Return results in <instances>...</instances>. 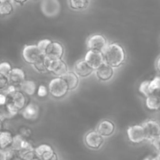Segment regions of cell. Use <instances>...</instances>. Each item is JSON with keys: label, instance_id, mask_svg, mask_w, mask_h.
I'll return each instance as SVG.
<instances>
[{"label": "cell", "instance_id": "6da1fadb", "mask_svg": "<svg viewBox=\"0 0 160 160\" xmlns=\"http://www.w3.org/2000/svg\"><path fill=\"white\" fill-rule=\"evenodd\" d=\"M102 53L105 62L112 67H120L126 59L124 49L120 44L116 42L107 45Z\"/></svg>", "mask_w": 160, "mask_h": 160}, {"label": "cell", "instance_id": "7a4b0ae2", "mask_svg": "<svg viewBox=\"0 0 160 160\" xmlns=\"http://www.w3.org/2000/svg\"><path fill=\"white\" fill-rule=\"evenodd\" d=\"M45 68L46 71L50 72L56 77H62L68 72L67 65L62 59H52L45 56Z\"/></svg>", "mask_w": 160, "mask_h": 160}, {"label": "cell", "instance_id": "3957f363", "mask_svg": "<svg viewBox=\"0 0 160 160\" xmlns=\"http://www.w3.org/2000/svg\"><path fill=\"white\" fill-rule=\"evenodd\" d=\"M48 89L52 96L56 98H62L69 91L64 80L59 77H56L50 81Z\"/></svg>", "mask_w": 160, "mask_h": 160}, {"label": "cell", "instance_id": "277c9868", "mask_svg": "<svg viewBox=\"0 0 160 160\" xmlns=\"http://www.w3.org/2000/svg\"><path fill=\"white\" fill-rule=\"evenodd\" d=\"M41 10L48 17H56L61 11V5L59 0H43L41 2Z\"/></svg>", "mask_w": 160, "mask_h": 160}, {"label": "cell", "instance_id": "5b68a950", "mask_svg": "<svg viewBox=\"0 0 160 160\" xmlns=\"http://www.w3.org/2000/svg\"><path fill=\"white\" fill-rule=\"evenodd\" d=\"M127 134L129 140L133 143L138 144L146 140L145 131L142 124H136L129 127L127 131Z\"/></svg>", "mask_w": 160, "mask_h": 160}, {"label": "cell", "instance_id": "8992f818", "mask_svg": "<svg viewBox=\"0 0 160 160\" xmlns=\"http://www.w3.org/2000/svg\"><path fill=\"white\" fill-rule=\"evenodd\" d=\"M107 45L108 42L106 38L102 34H92L87 41V46L90 50L103 52Z\"/></svg>", "mask_w": 160, "mask_h": 160}, {"label": "cell", "instance_id": "52a82bcc", "mask_svg": "<svg viewBox=\"0 0 160 160\" xmlns=\"http://www.w3.org/2000/svg\"><path fill=\"white\" fill-rule=\"evenodd\" d=\"M84 61L93 69L94 70H96L98 67L102 63H104V57H103L102 52L95 51V50H90L87 52L84 57Z\"/></svg>", "mask_w": 160, "mask_h": 160}, {"label": "cell", "instance_id": "ba28073f", "mask_svg": "<svg viewBox=\"0 0 160 160\" xmlns=\"http://www.w3.org/2000/svg\"><path fill=\"white\" fill-rule=\"evenodd\" d=\"M42 55L36 45H25L22 52L23 59L27 63L29 64L34 63Z\"/></svg>", "mask_w": 160, "mask_h": 160}, {"label": "cell", "instance_id": "9c48e42d", "mask_svg": "<svg viewBox=\"0 0 160 160\" xmlns=\"http://www.w3.org/2000/svg\"><path fill=\"white\" fill-rule=\"evenodd\" d=\"M145 131L146 140L151 142L153 139L160 137V126L156 120H147L142 124Z\"/></svg>", "mask_w": 160, "mask_h": 160}, {"label": "cell", "instance_id": "30bf717a", "mask_svg": "<svg viewBox=\"0 0 160 160\" xmlns=\"http://www.w3.org/2000/svg\"><path fill=\"white\" fill-rule=\"evenodd\" d=\"M22 112L23 119L28 121H34L40 115V108L36 103L31 102L24 106Z\"/></svg>", "mask_w": 160, "mask_h": 160}, {"label": "cell", "instance_id": "8fae6325", "mask_svg": "<svg viewBox=\"0 0 160 160\" xmlns=\"http://www.w3.org/2000/svg\"><path fill=\"white\" fill-rule=\"evenodd\" d=\"M8 98L7 102L10 104L16 110H22L27 105V98L25 94H23L21 91H17L14 95Z\"/></svg>", "mask_w": 160, "mask_h": 160}, {"label": "cell", "instance_id": "7c38bea8", "mask_svg": "<svg viewBox=\"0 0 160 160\" xmlns=\"http://www.w3.org/2000/svg\"><path fill=\"white\" fill-rule=\"evenodd\" d=\"M104 142L103 137L97 131H92L85 136V143L91 148H99Z\"/></svg>", "mask_w": 160, "mask_h": 160}, {"label": "cell", "instance_id": "4fadbf2b", "mask_svg": "<svg viewBox=\"0 0 160 160\" xmlns=\"http://www.w3.org/2000/svg\"><path fill=\"white\" fill-rule=\"evenodd\" d=\"M36 157H38L41 160H48L51 159L56 153H55L53 148L49 145L43 144L39 146L34 148Z\"/></svg>", "mask_w": 160, "mask_h": 160}, {"label": "cell", "instance_id": "5bb4252c", "mask_svg": "<svg viewBox=\"0 0 160 160\" xmlns=\"http://www.w3.org/2000/svg\"><path fill=\"white\" fill-rule=\"evenodd\" d=\"M64 53V48L62 44L58 42H52L45 56L52 59H62Z\"/></svg>", "mask_w": 160, "mask_h": 160}, {"label": "cell", "instance_id": "9a60e30c", "mask_svg": "<svg viewBox=\"0 0 160 160\" xmlns=\"http://www.w3.org/2000/svg\"><path fill=\"white\" fill-rule=\"evenodd\" d=\"M9 84L19 86L24 80H26V74L24 70L20 68H12L10 73L8 75Z\"/></svg>", "mask_w": 160, "mask_h": 160}, {"label": "cell", "instance_id": "2e32d148", "mask_svg": "<svg viewBox=\"0 0 160 160\" xmlns=\"http://www.w3.org/2000/svg\"><path fill=\"white\" fill-rule=\"evenodd\" d=\"M96 76L100 81H106L110 80L113 76V67H110L104 62L99 67L96 69Z\"/></svg>", "mask_w": 160, "mask_h": 160}, {"label": "cell", "instance_id": "e0dca14e", "mask_svg": "<svg viewBox=\"0 0 160 160\" xmlns=\"http://www.w3.org/2000/svg\"><path fill=\"white\" fill-rule=\"evenodd\" d=\"M94 71L93 69L84 61V59L78 61L74 66V73L81 78L88 77Z\"/></svg>", "mask_w": 160, "mask_h": 160}, {"label": "cell", "instance_id": "ac0fdd59", "mask_svg": "<svg viewBox=\"0 0 160 160\" xmlns=\"http://www.w3.org/2000/svg\"><path fill=\"white\" fill-rule=\"evenodd\" d=\"M114 131H115V125L112 121L108 120H102L97 128V131L102 137H107V136L112 135L113 134Z\"/></svg>", "mask_w": 160, "mask_h": 160}, {"label": "cell", "instance_id": "d6986e66", "mask_svg": "<svg viewBox=\"0 0 160 160\" xmlns=\"http://www.w3.org/2000/svg\"><path fill=\"white\" fill-rule=\"evenodd\" d=\"M18 87L20 91L29 96L34 95L37 91V84L33 80H24Z\"/></svg>", "mask_w": 160, "mask_h": 160}, {"label": "cell", "instance_id": "ffe728a7", "mask_svg": "<svg viewBox=\"0 0 160 160\" xmlns=\"http://www.w3.org/2000/svg\"><path fill=\"white\" fill-rule=\"evenodd\" d=\"M17 156L21 160H29L33 159L36 156L34 147L33 146L32 144L28 142V144L24 148L17 152Z\"/></svg>", "mask_w": 160, "mask_h": 160}, {"label": "cell", "instance_id": "44dd1931", "mask_svg": "<svg viewBox=\"0 0 160 160\" xmlns=\"http://www.w3.org/2000/svg\"><path fill=\"white\" fill-rule=\"evenodd\" d=\"M60 78H62L64 80L69 91L74 90L79 84L78 76L73 72H67V73H65L63 76L60 77Z\"/></svg>", "mask_w": 160, "mask_h": 160}, {"label": "cell", "instance_id": "7402d4cb", "mask_svg": "<svg viewBox=\"0 0 160 160\" xmlns=\"http://www.w3.org/2000/svg\"><path fill=\"white\" fill-rule=\"evenodd\" d=\"M146 107L150 110L157 111L160 108V98L159 95L152 93L146 97L145 100Z\"/></svg>", "mask_w": 160, "mask_h": 160}, {"label": "cell", "instance_id": "603a6c76", "mask_svg": "<svg viewBox=\"0 0 160 160\" xmlns=\"http://www.w3.org/2000/svg\"><path fill=\"white\" fill-rule=\"evenodd\" d=\"M28 141L21 134H17L12 137V142L11 144V148L15 151L19 152L20 149L24 148L28 144Z\"/></svg>", "mask_w": 160, "mask_h": 160}, {"label": "cell", "instance_id": "cb8c5ba5", "mask_svg": "<svg viewBox=\"0 0 160 160\" xmlns=\"http://www.w3.org/2000/svg\"><path fill=\"white\" fill-rule=\"evenodd\" d=\"M0 157L1 160H12L17 157V152L11 147L0 148Z\"/></svg>", "mask_w": 160, "mask_h": 160}, {"label": "cell", "instance_id": "d4e9b609", "mask_svg": "<svg viewBox=\"0 0 160 160\" xmlns=\"http://www.w3.org/2000/svg\"><path fill=\"white\" fill-rule=\"evenodd\" d=\"M90 0H69L71 9L74 10H82L88 6Z\"/></svg>", "mask_w": 160, "mask_h": 160}, {"label": "cell", "instance_id": "484cf974", "mask_svg": "<svg viewBox=\"0 0 160 160\" xmlns=\"http://www.w3.org/2000/svg\"><path fill=\"white\" fill-rule=\"evenodd\" d=\"M13 10L12 3L9 1L0 2V15L7 16L12 13Z\"/></svg>", "mask_w": 160, "mask_h": 160}, {"label": "cell", "instance_id": "4316f807", "mask_svg": "<svg viewBox=\"0 0 160 160\" xmlns=\"http://www.w3.org/2000/svg\"><path fill=\"white\" fill-rule=\"evenodd\" d=\"M45 55H42L34 63L32 64L34 66V68L39 72H45L46 71V68H45Z\"/></svg>", "mask_w": 160, "mask_h": 160}, {"label": "cell", "instance_id": "83f0119b", "mask_svg": "<svg viewBox=\"0 0 160 160\" xmlns=\"http://www.w3.org/2000/svg\"><path fill=\"white\" fill-rule=\"evenodd\" d=\"M52 42V41L49 40V39H42V40H40L38 42V44L36 45H37L39 51L41 52V53L42 55L46 54L47 50H48V47H49Z\"/></svg>", "mask_w": 160, "mask_h": 160}, {"label": "cell", "instance_id": "f1b7e54d", "mask_svg": "<svg viewBox=\"0 0 160 160\" xmlns=\"http://www.w3.org/2000/svg\"><path fill=\"white\" fill-rule=\"evenodd\" d=\"M139 92L145 97L148 96L153 93L150 89L149 81H145L141 83L140 86H139Z\"/></svg>", "mask_w": 160, "mask_h": 160}, {"label": "cell", "instance_id": "f546056e", "mask_svg": "<svg viewBox=\"0 0 160 160\" xmlns=\"http://www.w3.org/2000/svg\"><path fill=\"white\" fill-rule=\"evenodd\" d=\"M19 90H20V89H19L18 86H16L12 84H9L6 86V88H4L2 91V92L4 95H6V96L7 97V98H9V97H11L12 95H14V94Z\"/></svg>", "mask_w": 160, "mask_h": 160}, {"label": "cell", "instance_id": "4dcf8cb0", "mask_svg": "<svg viewBox=\"0 0 160 160\" xmlns=\"http://www.w3.org/2000/svg\"><path fill=\"white\" fill-rule=\"evenodd\" d=\"M149 87L152 92L155 93L156 92L159 90L160 88V78L159 76H156L153 78L152 81H149Z\"/></svg>", "mask_w": 160, "mask_h": 160}, {"label": "cell", "instance_id": "1f68e13d", "mask_svg": "<svg viewBox=\"0 0 160 160\" xmlns=\"http://www.w3.org/2000/svg\"><path fill=\"white\" fill-rule=\"evenodd\" d=\"M12 66L8 62H2L0 63V73L3 75H6L8 77L9 73H10L12 70Z\"/></svg>", "mask_w": 160, "mask_h": 160}, {"label": "cell", "instance_id": "d6a6232c", "mask_svg": "<svg viewBox=\"0 0 160 160\" xmlns=\"http://www.w3.org/2000/svg\"><path fill=\"white\" fill-rule=\"evenodd\" d=\"M37 95L38 97L41 98H45L47 96L48 93V89L46 86H45L44 84H41L38 88H37Z\"/></svg>", "mask_w": 160, "mask_h": 160}, {"label": "cell", "instance_id": "836d02e7", "mask_svg": "<svg viewBox=\"0 0 160 160\" xmlns=\"http://www.w3.org/2000/svg\"><path fill=\"white\" fill-rule=\"evenodd\" d=\"M9 84V78L6 75H3L0 73V91H2L3 89L6 88V86Z\"/></svg>", "mask_w": 160, "mask_h": 160}, {"label": "cell", "instance_id": "e575fe53", "mask_svg": "<svg viewBox=\"0 0 160 160\" xmlns=\"http://www.w3.org/2000/svg\"><path fill=\"white\" fill-rule=\"evenodd\" d=\"M8 98L6 96V95L2 93V92H0V106H4L7 103Z\"/></svg>", "mask_w": 160, "mask_h": 160}, {"label": "cell", "instance_id": "d590c367", "mask_svg": "<svg viewBox=\"0 0 160 160\" xmlns=\"http://www.w3.org/2000/svg\"><path fill=\"white\" fill-rule=\"evenodd\" d=\"M159 141H160V137L156 138L153 139V140L151 141L152 143V145H153V146H154L155 148L158 150V151L159 150Z\"/></svg>", "mask_w": 160, "mask_h": 160}, {"label": "cell", "instance_id": "8d00e7d4", "mask_svg": "<svg viewBox=\"0 0 160 160\" xmlns=\"http://www.w3.org/2000/svg\"><path fill=\"white\" fill-rule=\"evenodd\" d=\"M13 1L15 2L19 3V4H23V3L26 2L28 0H13Z\"/></svg>", "mask_w": 160, "mask_h": 160}, {"label": "cell", "instance_id": "74e56055", "mask_svg": "<svg viewBox=\"0 0 160 160\" xmlns=\"http://www.w3.org/2000/svg\"><path fill=\"white\" fill-rule=\"evenodd\" d=\"M159 62H160V58L159 57L157 59V62H156V68H157L158 71L160 70V67H159Z\"/></svg>", "mask_w": 160, "mask_h": 160}, {"label": "cell", "instance_id": "f35d334b", "mask_svg": "<svg viewBox=\"0 0 160 160\" xmlns=\"http://www.w3.org/2000/svg\"><path fill=\"white\" fill-rule=\"evenodd\" d=\"M3 120H2L0 119V131H2L3 130Z\"/></svg>", "mask_w": 160, "mask_h": 160}, {"label": "cell", "instance_id": "ab89813d", "mask_svg": "<svg viewBox=\"0 0 160 160\" xmlns=\"http://www.w3.org/2000/svg\"><path fill=\"white\" fill-rule=\"evenodd\" d=\"M48 160H57V156H56V154H55L51 159H49Z\"/></svg>", "mask_w": 160, "mask_h": 160}, {"label": "cell", "instance_id": "60d3db41", "mask_svg": "<svg viewBox=\"0 0 160 160\" xmlns=\"http://www.w3.org/2000/svg\"><path fill=\"white\" fill-rule=\"evenodd\" d=\"M151 160H160L159 155H158V156H156V157H154V158H152V159H151Z\"/></svg>", "mask_w": 160, "mask_h": 160}, {"label": "cell", "instance_id": "b9f144b4", "mask_svg": "<svg viewBox=\"0 0 160 160\" xmlns=\"http://www.w3.org/2000/svg\"><path fill=\"white\" fill-rule=\"evenodd\" d=\"M29 160H41V159H38V158L36 157V156H35V157H34V158H33V159H29Z\"/></svg>", "mask_w": 160, "mask_h": 160}, {"label": "cell", "instance_id": "7bdbcfd3", "mask_svg": "<svg viewBox=\"0 0 160 160\" xmlns=\"http://www.w3.org/2000/svg\"><path fill=\"white\" fill-rule=\"evenodd\" d=\"M9 1V0H0V2H7Z\"/></svg>", "mask_w": 160, "mask_h": 160}, {"label": "cell", "instance_id": "ee69618b", "mask_svg": "<svg viewBox=\"0 0 160 160\" xmlns=\"http://www.w3.org/2000/svg\"><path fill=\"white\" fill-rule=\"evenodd\" d=\"M144 160H151V159H150V157H147V158H145Z\"/></svg>", "mask_w": 160, "mask_h": 160}, {"label": "cell", "instance_id": "f6af8a7d", "mask_svg": "<svg viewBox=\"0 0 160 160\" xmlns=\"http://www.w3.org/2000/svg\"><path fill=\"white\" fill-rule=\"evenodd\" d=\"M12 160H21V159H19V158H15V159H12Z\"/></svg>", "mask_w": 160, "mask_h": 160}, {"label": "cell", "instance_id": "bcb514c9", "mask_svg": "<svg viewBox=\"0 0 160 160\" xmlns=\"http://www.w3.org/2000/svg\"><path fill=\"white\" fill-rule=\"evenodd\" d=\"M0 160H1V157H0Z\"/></svg>", "mask_w": 160, "mask_h": 160}]
</instances>
